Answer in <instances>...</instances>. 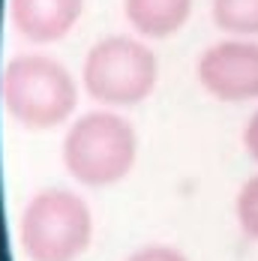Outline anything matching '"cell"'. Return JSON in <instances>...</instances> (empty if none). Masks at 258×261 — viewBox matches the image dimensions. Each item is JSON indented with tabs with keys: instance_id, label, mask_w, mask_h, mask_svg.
<instances>
[{
	"instance_id": "cell-1",
	"label": "cell",
	"mask_w": 258,
	"mask_h": 261,
	"mask_svg": "<svg viewBox=\"0 0 258 261\" xmlns=\"http://www.w3.org/2000/svg\"><path fill=\"white\" fill-rule=\"evenodd\" d=\"M0 99L15 123L42 132L75 114L78 84L72 72L48 54H18L0 72Z\"/></svg>"
},
{
	"instance_id": "cell-2",
	"label": "cell",
	"mask_w": 258,
	"mask_h": 261,
	"mask_svg": "<svg viewBox=\"0 0 258 261\" xmlns=\"http://www.w3.org/2000/svg\"><path fill=\"white\" fill-rule=\"evenodd\" d=\"M138 156L135 126L117 111H87L63 138V165L84 186H114Z\"/></svg>"
},
{
	"instance_id": "cell-3",
	"label": "cell",
	"mask_w": 258,
	"mask_h": 261,
	"mask_svg": "<svg viewBox=\"0 0 258 261\" xmlns=\"http://www.w3.org/2000/svg\"><path fill=\"white\" fill-rule=\"evenodd\" d=\"M159 81V57L135 36L111 33L90 45L81 66V84L90 99L105 108L144 102Z\"/></svg>"
},
{
	"instance_id": "cell-4",
	"label": "cell",
	"mask_w": 258,
	"mask_h": 261,
	"mask_svg": "<svg viewBox=\"0 0 258 261\" xmlns=\"http://www.w3.org/2000/svg\"><path fill=\"white\" fill-rule=\"evenodd\" d=\"M93 237L87 201L72 189H42L21 210L18 243L30 261H75Z\"/></svg>"
},
{
	"instance_id": "cell-5",
	"label": "cell",
	"mask_w": 258,
	"mask_h": 261,
	"mask_svg": "<svg viewBox=\"0 0 258 261\" xmlns=\"http://www.w3.org/2000/svg\"><path fill=\"white\" fill-rule=\"evenodd\" d=\"M195 79L213 99H258V42L228 36L207 45L195 60Z\"/></svg>"
},
{
	"instance_id": "cell-6",
	"label": "cell",
	"mask_w": 258,
	"mask_h": 261,
	"mask_svg": "<svg viewBox=\"0 0 258 261\" xmlns=\"http://www.w3.org/2000/svg\"><path fill=\"white\" fill-rule=\"evenodd\" d=\"M84 0H9V21L27 42L51 45L72 33Z\"/></svg>"
},
{
	"instance_id": "cell-7",
	"label": "cell",
	"mask_w": 258,
	"mask_h": 261,
	"mask_svg": "<svg viewBox=\"0 0 258 261\" xmlns=\"http://www.w3.org/2000/svg\"><path fill=\"white\" fill-rule=\"evenodd\" d=\"M192 15V0H123V18L144 39H168Z\"/></svg>"
},
{
	"instance_id": "cell-8",
	"label": "cell",
	"mask_w": 258,
	"mask_h": 261,
	"mask_svg": "<svg viewBox=\"0 0 258 261\" xmlns=\"http://www.w3.org/2000/svg\"><path fill=\"white\" fill-rule=\"evenodd\" d=\"M210 15H213V24L225 36H234V39L258 36V0H213Z\"/></svg>"
},
{
	"instance_id": "cell-9",
	"label": "cell",
	"mask_w": 258,
	"mask_h": 261,
	"mask_svg": "<svg viewBox=\"0 0 258 261\" xmlns=\"http://www.w3.org/2000/svg\"><path fill=\"white\" fill-rule=\"evenodd\" d=\"M234 213H237V222H240L243 234L258 240V174L240 186L237 201H234Z\"/></svg>"
},
{
	"instance_id": "cell-10",
	"label": "cell",
	"mask_w": 258,
	"mask_h": 261,
	"mask_svg": "<svg viewBox=\"0 0 258 261\" xmlns=\"http://www.w3.org/2000/svg\"><path fill=\"white\" fill-rule=\"evenodd\" d=\"M123 261H189L180 249L165 246V243H153V246H141L132 255H126Z\"/></svg>"
},
{
	"instance_id": "cell-11",
	"label": "cell",
	"mask_w": 258,
	"mask_h": 261,
	"mask_svg": "<svg viewBox=\"0 0 258 261\" xmlns=\"http://www.w3.org/2000/svg\"><path fill=\"white\" fill-rule=\"evenodd\" d=\"M243 147L258 162V108H255V114L246 120V126H243Z\"/></svg>"
}]
</instances>
